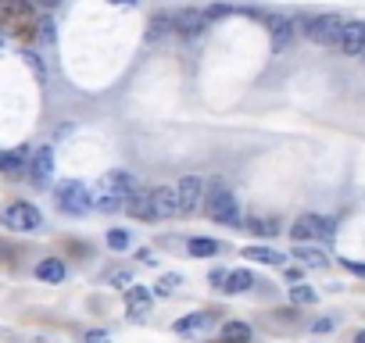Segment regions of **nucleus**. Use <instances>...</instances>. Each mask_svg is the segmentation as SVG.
Returning <instances> with one entry per match:
<instances>
[{"label": "nucleus", "instance_id": "1", "mask_svg": "<svg viewBox=\"0 0 365 343\" xmlns=\"http://www.w3.org/2000/svg\"><path fill=\"white\" fill-rule=\"evenodd\" d=\"M54 197H58V208L65 215H76V218L93 208V190L86 183H79V179H61L58 190H54Z\"/></svg>", "mask_w": 365, "mask_h": 343}, {"label": "nucleus", "instance_id": "2", "mask_svg": "<svg viewBox=\"0 0 365 343\" xmlns=\"http://www.w3.org/2000/svg\"><path fill=\"white\" fill-rule=\"evenodd\" d=\"M0 226L15 229V233H40L43 229V215L29 201H11L4 211H0Z\"/></svg>", "mask_w": 365, "mask_h": 343}, {"label": "nucleus", "instance_id": "3", "mask_svg": "<svg viewBox=\"0 0 365 343\" xmlns=\"http://www.w3.org/2000/svg\"><path fill=\"white\" fill-rule=\"evenodd\" d=\"M0 29L33 40V4L29 0H0Z\"/></svg>", "mask_w": 365, "mask_h": 343}, {"label": "nucleus", "instance_id": "4", "mask_svg": "<svg viewBox=\"0 0 365 343\" xmlns=\"http://www.w3.org/2000/svg\"><path fill=\"white\" fill-rule=\"evenodd\" d=\"M205 215L212 218V222H219V226H240V204H237V197L226 190V186H215L212 190V197L205 201Z\"/></svg>", "mask_w": 365, "mask_h": 343}, {"label": "nucleus", "instance_id": "5", "mask_svg": "<svg viewBox=\"0 0 365 343\" xmlns=\"http://www.w3.org/2000/svg\"><path fill=\"white\" fill-rule=\"evenodd\" d=\"M308 40L319 43V47H336L340 43V33H344V19L340 15H319L308 22Z\"/></svg>", "mask_w": 365, "mask_h": 343}, {"label": "nucleus", "instance_id": "6", "mask_svg": "<svg viewBox=\"0 0 365 343\" xmlns=\"http://www.w3.org/2000/svg\"><path fill=\"white\" fill-rule=\"evenodd\" d=\"M175 197H179V211L175 215H194V211H201V201H205V183H201V176H182L179 183H175Z\"/></svg>", "mask_w": 365, "mask_h": 343}, {"label": "nucleus", "instance_id": "7", "mask_svg": "<svg viewBox=\"0 0 365 343\" xmlns=\"http://www.w3.org/2000/svg\"><path fill=\"white\" fill-rule=\"evenodd\" d=\"M290 236L297 240V243H308V240H329L333 236V222L329 218H322V215H301L297 222H294V229H290Z\"/></svg>", "mask_w": 365, "mask_h": 343}, {"label": "nucleus", "instance_id": "8", "mask_svg": "<svg viewBox=\"0 0 365 343\" xmlns=\"http://www.w3.org/2000/svg\"><path fill=\"white\" fill-rule=\"evenodd\" d=\"M51 172H54V150L51 147H36L33 157H29V172H26V176L36 186H47L51 183Z\"/></svg>", "mask_w": 365, "mask_h": 343}, {"label": "nucleus", "instance_id": "9", "mask_svg": "<svg viewBox=\"0 0 365 343\" xmlns=\"http://www.w3.org/2000/svg\"><path fill=\"white\" fill-rule=\"evenodd\" d=\"M101 183H104L108 190H115L122 201H129V197H136V194L143 190L133 172H108V176H101Z\"/></svg>", "mask_w": 365, "mask_h": 343}, {"label": "nucleus", "instance_id": "10", "mask_svg": "<svg viewBox=\"0 0 365 343\" xmlns=\"http://www.w3.org/2000/svg\"><path fill=\"white\" fill-rule=\"evenodd\" d=\"M205 11H197V8H182V11H175L172 15V29H179L182 36H201L205 33Z\"/></svg>", "mask_w": 365, "mask_h": 343}, {"label": "nucleus", "instance_id": "11", "mask_svg": "<svg viewBox=\"0 0 365 343\" xmlns=\"http://www.w3.org/2000/svg\"><path fill=\"white\" fill-rule=\"evenodd\" d=\"M150 211H154V218H172V215L179 211L175 186H158V190H150Z\"/></svg>", "mask_w": 365, "mask_h": 343}, {"label": "nucleus", "instance_id": "12", "mask_svg": "<svg viewBox=\"0 0 365 343\" xmlns=\"http://www.w3.org/2000/svg\"><path fill=\"white\" fill-rule=\"evenodd\" d=\"M150 304H154V297H150L147 286H129V290H125V311H129L133 322L147 318V315H150Z\"/></svg>", "mask_w": 365, "mask_h": 343}, {"label": "nucleus", "instance_id": "13", "mask_svg": "<svg viewBox=\"0 0 365 343\" xmlns=\"http://www.w3.org/2000/svg\"><path fill=\"white\" fill-rule=\"evenodd\" d=\"M347 58L354 54H365V22H344V33H340V43H336Z\"/></svg>", "mask_w": 365, "mask_h": 343}, {"label": "nucleus", "instance_id": "14", "mask_svg": "<svg viewBox=\"0 0 365 343\" xmlns=\"http://www.w3.org/2000/svg\"><path fill=\"white\" fill-rule=\"evenodd\" d=\"M93 208L104 211V215H115V211H125V201H122L115 190H108L104 183H97V190H93Z\"/></svg>", "mask_w": 365, "mask_h": 343}, {"label": "nucleus", "instance_id": "15", "mask_svg": "<svg viewBox=\"0 0 365 343\" xmlns=\"http://www.w3.org/2000/svg\"><path fill=\"white\" fill-rule=\"evenodd\" d=\"M212 325V311H194V315H187V318H179L172 329L179 332V336H194V332H205Z\"/></svg>", "mask_w": 365, "mask_h": 343}, {"label": "nucleus", "instance_id": "16", "mask_svg": "<svg viewBox=\"0 0 365 343\" xmlns=\"http://www.w3.org/2000/svg\"><path fill=\"white\" fill-rule=\"evenodd\" d=\"M0 172H8V176H26V172H29V150L0 154Z\"/></svg>", "mask_w": 365, "mask_h": 343}, {"label": "nucleus", "instance_id": "17", "mask_svg": "<svg viewBox=\"0 0 365 343\" xmlns=\"http://www.w3.org/2000/svg\"><path fill=\"white\" fill-rule=\"evenodd\" d=\"M255 286V275L247 272V268H233V272H226V286H222V293H247Z\"/></svg>", "mask_w": 365, "mask_h": 343}, {"label": "nucleus", "instance_id": "18", "mask_svg": "<svg viewBox=\"0 0 365 343\" xmlns=\"http://www.w3.org/2000/svg\"><path fill=\"white\" fill-rule=\"evenodd\" d=\"M125 211H129L133 218L154 222V211H150V194H147V190H140L136 197H129V201H125Z\"/></svg>", "mask_w": 365, "mask_h": 343}, {"label": "nucleus", "instance_id": "19", "mask_svg": "<svg viewBox=\"0 0 365 343\" xmlns=\"http://www.w3.org/2000/svg\"><path fill=\"white\" fill-rule=\"evenodd\" d=\"M294 258H297L301 265H308V268H326V265H329V261H326V254H322L319 247H304V243H297Z\"/></svg>", "mask_w": 365, "mask_h": 343}, {"label": "nucleus", "instance_id": "20", "mask_svg": "<svg viewBox=\"0 0 365 343\" xmlns=\"http://www.w3.org/2000/svg\"><path fill=\"white\" fill-rule=\"evenodd\" d=\"M36 279H43V283H61V279H65V265H61L58 258H47V261L36 265Z\"/></svg>", "mask_w": 365, "mask_h": 343}, {"label": "nucleus", "instance_id": "21", "mask_svg": "<svg viewBox=\"0 0 365 343\" xmlns=\"http://www.w3.org/2000/svg\"><path fill=\"white\" fill-rule=\"evenodd\" d=\"M244 258H251V261H258V265H283V254L272 250V247H247Z\"/></svg>", "mask_w": 365, "mask_h": 343}, {"label": "nucleus", "instance_id": "22", "mask_svg": "<svg viewBox=\"0 0 365 343\" xmlns=\"http://www.w3.org/2000/svg\"><path fill=\"white\" fill-rule=\"evenodd\" d=\"M187 250H190V258H212V254H219V243L208 240V236H194L187 243Z\"/></svg>", "mask_w": 365, "mask_h": 343}, {"label": "nucleus", "instance_id": "23", "mask_svg": "<svg viewBox=\"0 0 365 343\" xmlns=\"http://www.w3.org/2000/svg\"><path fill=\"white\" fill-rule=\"evenodd\" d=\"M222 336H226V343H251V325H244V322H226V325H222Z\"/></svg>", "mask_w": 365, "mask_h": 343}, {"label": "nucleus", "instance_id": "24", "mask_svg": "<svg viewBox=\"0 0 365 343\" xmlns=\"http://www.w3.org/2000/svg\"><path fill=\"white\" fill-rule=\"evenodd\" d=\"M247 233H255V236H276L279 226H276L272 218H258V215H251V218H247Z\"/></svg>", "mask_w": 365, "mask_h": 343}, {"label": "nucleus", "instance_id": "25", "mask_svg": "<svg viewBox=\"0 0 365 343\" xmlns=\"http://www.w3.org/2000/svg\"><path fill=\"white\" fill-rule=\"evenodd\" d=\"M290 300H294L297 307H308V304H315V300H319V293H315L312 286L297 283V286H290Z\"/></svg>", "mask_w": 365, "mask_h": 343}, {"label": "nucleus", "instance_id": "26", "mask_svg": "<svg viewBox=\"0 0 365 343\" xmlns=\"http://www.w3.org/2000/svg\"><path fill=\"white\" fill-rule=\"evenodd\" d=\"M168 29H172V15H154V19H150V29H147V40L154 43V40H161Z\"/></svg>", "mask_w": 365, "mask_h": 343}, {"label": "nucleus", "instance_id": "27", "mask_svg": "<svg viewBox=\"0 0 365 343\" xmlns=\"http://www.w3.org/2000/svg\"><path fill=\"white\" fill-rule=\"evenodd\" d=\"M179 283H182V279H179L175 272H172V275H161V279H158V297H172V290H175Z\"/></svg>", "mask_w": 365, "mask_h": 343}, {"label": "nucleus", "instance_id": "28", "mask_svg": "<svg viewBox=\"0 0 365 343\" xmlns=\"http://www.w3.org/2000/svg\"><path fill=\"white\" fill-rule=\"evenodd\" d=\"M108 247H111V250L129 247V233H125V229H111V233H108Z\"/></svg>", "mask_w": 365, "mask_h": 343}, {"label": "nucleus", "instance_id": "29", "mask_svg": "<svg viewBox=\"0 0 365 343\" xmlns=\"http://www.w3.org/2000/svg\"><path fill=\"white\" fill-rule=\"evenodd\" d=\"M22 58H26V65L33 68V75H36V83H43V79H47V72H43V65H40V58H36L33 51H26Z\"/></svg>", "mask_w": 365, "mask_h": 343}, {"label": "nucleus", "instance_id": "30", "mask_svg": "<svg viewBox=\"0 0 365 343\" xmlns=\"http://www.w3.org/2000/svg\"><path fill=\"white\" fill-rule=\"evenodd\" d=\"M226 15H233V8H226V4H212V8H205V22H212V19H226Z\"/></svg>", "mask_w": 365, "mask_h": 343}, {"label": "nucleus", "instance_id": "31", "mask_svg": "<svg viewBox=\"0 0 365 343\" xmlns=\"http://www.w3.org/2000/svg\"><path fill=\"white\" fill-rule=\"evenodd\" d=\"M111 286H125V290H129V286H133V275H129L125 268H118V272H111Z\"/></svg>", "mask_w": 365, "mask_h": 343}, {"label": "nucleus", "instance_id": "32", "mask_svg": "<svg viewBox=\"0 0 365 343\" xmlns=\"http://www.w3.org/2000/svg\"><path fill=\"white\" fill-rule=\"evenodd\" d=\"M312 329H315V332H333V329H336V318H319Z\"/></svg>", "mask_w": 365, "mask_h": 343}, {"label": "nucleus", "instance_id": "33", "mask_svg": "<svg viewBox=\"0 0 365 343\" xmlns=\"http://www.w3.org/2000/svg\"><path fill=\"white\" fill-rule=\"evenodd\" d=\"M212 286H215V290H222V286H226V272H222V268H215V272H212Z\"/></svg>", "mask_w": 365, "mask_h": 343}, {"label": "nucleus", "instance_id": "34", "mask_svg": "<svg viewBox=\"0 0 365 343\" xmlns=\"http://www.w3.org/2000/svg\"><path fill=\"white\" fill-rule=\"evenodd\" d=\"M86 343H108V332L93 329V332H86Z\"/></svg>", "mask_w": 365, "mask_h": 343}, {"label": "nucleus", "instance_id": "35", "mask_svg": "<svg viewBox=\"0 0 365 343\" xmlns=\"http://www.w3.org/2000/svg\"><path fill=\"white\" fill-rule=\"evenodd\" d=\"M136 258H140V261H143V265H154V254H150V250H147V247H140V250H136Z\"/></svg>", "mask_w": 365, "mask_h": 343}, {"label": "nucleus", "instance_id": "36", "mask_svg": "<svg viewBox=\"0 0 365 343\" xmlns=\"http://www.w3.org/2000/svg\"><path fill=\"white\" fill-rule=\"evenodd\" d=\"M344 268H351V272H358V275H365V265H358V261H351V258H344Z\"/></svg>", "mask_w": 365, "mask_h": 343}, {"label": "nucleus", "instance_id": "37", "mask_svg": "<svg viewBox=\"0 0 365 343\" xmlns=\"http://www.w3.org/2000/svg\"><path fill=\"white\" fill-rule=\"evenodd\" d=\"M351 343H365V329H358V332L351 336Z\"/></svg>", "mask_w": 365, "mask_h": 343}, {"label": "nucleus", "instance_id": "38", "mask_svg": "<svg viewBox=\"0 0 365 343\" xmlns=\"http://www.w3.org/2000/svg\"><path fill=\"white\" fill-rule=\"evenodd\" d=\"M40 4H43V8H58V0H40Z\"/></svg>", "mask_w": 365, "mask_h": 343}, {"label": "nucleus", "instance_id": "39", "mask_svg": "<svg viewBox=\"0 0 365 343\" xmlns=\"http://www.w3.org/2000/svg\"><path fill=\"white\" fill-rule=\"evenodd\" d=\"M111 4H133V0H111Z\"/></svg>", "mask_w": 365, "mask_h": 343}, {"label": "nucleus", "instance_id": "40", "mask_svg": "<svg viewBox=\"0 0 365 343\" xmlns=\"http://www.w3.org/2000/svg\"><path fill=\"white\" fill-rule=\"evenodd\" d=\"M0 51H4V36H0Z\"/></svg>", "mask_w": 365, "mask_h": 343}]
</instances>
